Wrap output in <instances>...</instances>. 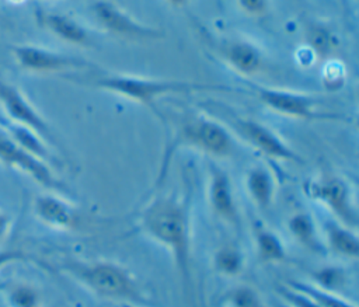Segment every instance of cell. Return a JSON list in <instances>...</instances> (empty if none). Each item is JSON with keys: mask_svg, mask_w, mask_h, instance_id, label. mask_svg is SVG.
I'll list each match as a JSON object with an SVG mask.
<instances>
[{"mask_svg": "<svg viewBox=\"0 0 359 307\" xmlns=\"http://www.w3.org/2000/svg\"><path fill=\"white\" fill-rule=\"evenodd\" d=\"M248 86L252 88L255 97L275 114L300 121H320L338 118V115L323 114L318 109L317 97L283 88L265 87L250 81Z\"/></svg>", "mask_w": 359, "mask_h": 307, "instance_id": "obj_5", "label": "cell"}, {"mask_svg": "<svg viewBox=\"0 0 359 307\" xmlns=\"http://www.w3.org/2000/svg\"><path fill=\"white\" fill-rule=\"evenodd\" d=\"M91 11L98 25L118 38L137 42L160 41L165 38L163 29L140 22L111 0H95L91 6Z\"/></svg>", "mask_w": 359, "mask_h": 307, "instance_id": "obj_7", "label": "cell"}, {"mask_svg": "<svg viewBox=\"0 0 359 307\" xmlns=\"http://www.w3.org/2000/svg\"><path fill=\"white\" fill-rule=\"evenodd\" d=\"M0 164L17 170L42 188L50 192H66V185L53 174L50 165L36 156L22 149L18 143L11 140L0 130Z\"/></svg>", "mask_w": 359, "mask_h": 307, "instance_id": "obj_8", "label": "cell"}, {"mask_svg": "<svg viewBox=\"0 0 359 307\" xmlns=\"http://www.w3.org/2000/svg\"><path fill=\"white\" fill-rule=\"evenodd\" d=\"M0 107L7 119L34 130L48 144L59 146L49 122L17 86L0 80Z\"/></svg>", "mask_w": 359, "mask_h": 307, "instance_id": "obj_9", "label": "cell"}, {"mask_svg": "<svg viewBox=\"0 0 359 307\" xmlns=\"http://www.w3.org/2000/svg\"><path fill=\"white\" fill-rule=\"evenodd\" d=\"M11 3H14V4H18V3H22V1H25V0H10Z\"/></svg>", "mask_w": 359, "mask_h": 307, "instance_id": "obj_34", "label": "cell"}, {"mask_svg": "<svg viewBox=\"0 0 359 307\" xmlns=\"http://www.w3.org/2000/svg\"><path fill=\"white\" fill-rule=\"evenodd\" d=\"M208 200L215 216L230 226L238 227L240 217L230 177L224 170L212 163L209 164Z\"/></svg>", "mask_w": 359, "mask_h": 307, "instance_id": "obj_14", "label": "cell"}, {"mask_svg": "<svg viewBox=\"0 0 359 307\" xmlns=\"http://www.w3.org/2000/svg\"><path fill=\"white\" fill-rule=\"evenodd\" d=\"M306 46H309L317 57L331 52V49L337 45L334 34L323 25L310 27L306 34Z\"/></svg>", "mask_w": 359, "mask_h": 307, "instance_id": "obj_24", "label": "cell"}, {"mask_svg": "<svg viewBox=\"0 0 359 307\" xmlns=\"http://www.w3.org/2000/svg\"><path fill=\"white\" fill-rule=\"evenodd\" d=\"M95 88L121 95L129 101H135L147 107L160 119L161 112L157 108V100L170 94H188L201 91H231L230 87L223 84H210L188 80H165V79H150L132 74H108L97 77L91 81Z\"/></svg>", "mask_w": 359, "mask_h": 307, "instance_id": "obj_2", "label": "cell"}, {"mask_svg": "<svg viewBox=\"0 0 359 307\" xmlns=\"http://www.w3.org/2000/svg\"><path fill=\"white\" fill-rule=\"evenodd\" d=\"M217 55L241 76H254L264 67V55L259 48L247 39H224L217 46Z\"/></svg>", "mask_w": 359, "mask_h": 307, "instance_id": "obj_15", "label": "cell"}, {"mask_svg": "<svg viewBox=\"0 0 359 307\" xmlns=\"http://www.w3.org/2000/svg\"><path fill=\"white\" fill-rule=\"evenodd\" d=\"M13 228V217L4 209H0V248L7 240L10 231Z\"/></svg>", "mask_w": 359, "mask_h": 307, "instance_id": "obj_31", "label": "cell"}, {"mask_svg": "<svg viewBox=\"0 0 359 307\" xmlns=\"http://www.w3.org/2000/svg\"><path fill=\"white\" fill-rule=\"evenodd\" d=\"M245 189L250 199L259 209H266L275 195V181L264 165H254L245 174Z\"/></svg>", "mask_w": 359, "mask_h": 307, "instance_id": "obj_17", "label": "cell"}, {"mask_svg": "<svg viewBox=\"0 0 359 307\" xmlns=\"http://www.w3.org/2000/svg\"><path fill=\"white\" fill-rule=\"evenodd\" d=\"M0 293L6 307H43L41 290L25 280L8 282Z\"/></svg>", "mask_w": 359, "mask_h": 307, "instance_id": "obj_18", "label": "cell"}, {"mask_svg": "<svg viewBox=\"0 0 359 307\" xmlns=\"http://www.w3.org/2000/svg\"><path fill=\"white\" fill-rule=\"evenodd\" d=\"M279 294L290 307H320L316 301H313L307 294L293 289L292 286L279 287Z\"/></svg>", "mask_w": 359, "mask_h": 307, "instance_id": "obj_26", "label": "cell"}, {"mask_svg": "<svg viewBox=\"0 0 359 307\" xmlns=\"http://www.w3.org/2000/svg\"><path fill=\"white\" fill-rule=\"evenodd\" d=\"M325 241L328 248L344 258H358L359 240L349 227L337 221H330L325 226Z\"/></svg>", "mask_w": 359, "mask_h": 307, "instance_id": "obj_19", "label": "cell"}, {"mask_svg": "<svg viewBox=\"0 0 359 307\" xmlns=\"http://www.w3.org/2000/svg\"><path fill=\"white\" fill-rule=\"evenodd\" d=\"M0 130L4 135H7L11 140L18 143L22 149H25L31 154L36 156L38 158L43 160L49 165L59 164V160L50 151L49 144L34 130L7 119L4 115H0Z\"/></svg>", "mask_w": 359, "mask_h": 307, "instance_id": "obj_16", "label": "cell"}, {"mask_svg": "<svg viewBox=\"0 0 359 307\" xmlns=\"http://www.w3.org/2000/svg\"><path fill=\"white\" fill-rule=\"evenodd\" d=\"M168 4H171L172 7H182L188 3V0H165Z\"/></svg>", "mask_w": 359, "mask_h": 307, "instance_id": "obj_32", "label": "cell"}, {"mask_svg": "<svg viewBox=\"0 0 359 307\" xmlns=\"http://www.w3.org/2000/svg\"><path fill=\"white\" fill-rule=\"evenodd\" d=\"M17 262H34L32 255L25 254L20 250H4L3 247L0 248V272Z\"/></svg>", "mask_w": 359, "mask_h": 307, "instance_id": "obj_27", "label": "cell"}, {"mask_svg": "<svg viewBox=\"0 0 359 307\" xmlns=\"http://www.w3.org/2000/svg\"><path fill=\"white\" fill-rule=\"evenodd\" d=\"M222 303L227 307H264L258 293L248 286H237L226 292Z\"/></svg>", "mask_w": 359, "mask_h": 307, "instance_id": "obj_25", "label": "cell"}, {"mask_svg": "<svg viewBox=\"0 0 359 307\" xmlns=\"http://www.w3.org/2000/svg\"><path fill=\"white\" fill-rule=\"evenodd\" d=\"M317 280L320 282L323 289L331 290V289L339 286V283L342 280V275L337 269H321L317 273Z\"/></svg>", "mask_w": 359, "mask_h": 307, "instance_id": "obj_29", "label": "cell"}, {"mask_svg": "<svg viewBox=\"0 0 359 307\" xmlns=\"http://www.w3.org/2000/svg\"><path fill=\"white\" fill-rule=\"evenodd\" d=\"M289 286L307 294L320 307H355L349 301H345L344 299L332 294L330 290L318 287V286H313V285L302 283V282H290Z\"/></svg>", "mask_w": 359, "mask_h": 307, "instance_id": "obj_23", "label": "cell"}, {"mask_svg": "<svg viewBox=\"0 0 359 307\" xmlns=\"http://www.w3.org/2000/svg\"><path fill=\"white\" fill-rule=\"evenodd\" d=\"M303 189L309 198L327 206L342 223L355 226L356 210L352 202L351 189L342 178L324 174L306 181Z\"/></svg>", "mask_w": 359, "mask_h": 307, "instance_id": "obj_11", "label": "cell"}, {"mask_svg": "<svg viewBox=\"0 0 359 307\" xmlns=\"http://www.w3.org/2000/svg\"><path fill=\"white\" fill-rule=\"evenodd\" d=\"M213 268L223 276H237L244 269V257L237 245L226 244L213 257Z\"/></svg>", "mask_w": 359, "mask_h": 307, "instance_id": "obj_21", "label": "cell"}, {"mask_svg": "<svg viewBox=\"0 0 359 307\" xmlns=\"http://www.w3.org/2000/svg\"><path fill=\"white\" fill-rule=\"evenodd\" d=\"M287 228L290 234L294 237L296 241H299L304 247L310 248H317L316 244V226L310 214L307 213H294L289 221H287Z\"/></svg>", "mask_w": 359, "mask_h": 307, "instance_id": "obj_22", "label": "cell"}, {"mask_svg": "<svg viewBox=\"0 0 359 307\" xmlns=\"http://www.w3.org/2000/svg\"><path fill=\"white\" fill-rule=\"evenodd\" d=\"M121 307H136L133 303H121Z\"/></svg>", "mask_w": 359, "mask_h": 307, "instance_id": "obj_33", "label": "cell"}, {"mask_svg": "<svg viewBox=\"0 0 359 307\" xmlns=\"http://www.w3.org/2000/svg\"><path fill=\"white\" fill-rule=\"evenodd\" d=\"M342 67L339 66V63H332L331 66H327V69L324 70V83L332 88H337V86H341L338 83V80H344V69L341 71H338V69Z\"/></svg>", "mask_w": 359, "mask_h": 307, "instance_id": "obj_30", "label": "cell"}, {"mask_svg": "<svg viewBox=\"0 0 359 307\" xmlns=\"http://www.w3.org/2000/svg\"><path fill=\"white\" fill-rule=\"evenodd\" d=\"M10 53L17 67L31 74L66 73L91 67V63L81 57L69 56L35 43L13 45L10 46Z\"/></svg>", "mask_w": 359, "mask_h": 307, "instance_id": "obj_6", "label": "cell"}, {"mask_svg": "<svg viewBox=\"0 0 359 307\" xmlns=\"http://www.w3.org/2000/svg\"><path fill=\"white\" fill-rule=\"evenodd\" d=\"M195 149L210 157H229L234 150V140L231 133L217 121L195 114L188 115L174 132L171 140L167 143L160 170L156 178V185L160 186L167 175L170 163L178 149Z\"/></svg>", "mask_w": 359, "mask_h": 307, "instance_id": "obj_3", "label": "cell"}, {"mask_svg": "<svg viewBox=\"0 0 359 307\" xmlns=\"http://www.w3.org/2000/svg\"><path fill=\"white\" fill-rule=\"evenodd\" d=\"M254 236L257 245V257L262 264H276L285 261L286 250L276 233L264 226L257 224Z\"/></svg>", "mask_w": 359, "mask_h": 307, "instance_id": "obj_20", "label": "cell"}, {"mask_svg": "<svg viewBox=\"0 0 359 307\" xmlns=\"http://www.w3.org/2000/svg\"><path fill=\"white\" fill-rule=\"evenodd\" d=\"M57 269L101 299L121 303H133L140 299V289L133 275L116 262L66 259L57 265Z\"/></svg>", "mask_w": 359, "mask_h": 307, "instance_id": "obj_4", "label": "cell"}, {"mask_svg": "<svg viewBox=\"0 0 359 307\" xmlns=\"http://www.w3.org/2000/svg\"><path fill=\"white\" fill-rule=\"evenodd\" d=\"M227 119L230 121L238 136H241L243 140H245L262 156L272 160L289 161L294 164L303 163V158L275 130H272L266 125L233 114L227 116Z\"/></svg>", "mask_w": 359, "mask_h": 307, "instance_id": "obj_10", "label": "cell"}, {"mask_svg": "<svg viewBox=\"0 0 359 307\" xmlns=\"http://www.w3.org/2000/svg\"><path fill=\"white\" fill-rule=\"evenodd\" d=\"M34 20L39 28L69 45L88 48L94 43L90 31L67 14L38 7L34 10Z\"/></svg>", "mask_w": 359, "mask_h": 307, "instance_id": "obj_13", "label": "cell"}, {"mask_svg": "<svg viewBox=\"0 0 359 307\" xmlns=\"http://www.w3.org/2000/svg\"><path fill=\"white\" fill-rule=\"evenodd\" d=\"M32 213L38 221L59 231L73 230L79 223L77 209L56 192H43L34 198Z\"/></svg>", "mask_w": 359, "mask_h": 307, "instance_id": "obj_12", "label": "cell"}, {"mask_svg": "<svg viewBox=\"0 0 359 307\" xmlns=\"http://www.w3.org/2000/svg\"><path fill=\"white\" fill-rule=\"evenodd\" d=\"M191 193L156 195L140 210L137 231L170 252L184 285L191 278L192 209Z\"/></svg>", "mask_w": 359, "mask_h": 307, "instance_id": "obj_1", "label": "cell"}, {"mask_svg": "<svg viewBox=\"0 0 359 307\" xmlns=\"http://www.w3.org/2000/svg\"><path fill=\"white\" fill-rule=\"evenodd\" d=\"M238 7L248 15H262L269 8V0H237Z\"/></svg>", "mask_w": 359, "mask_h": 307, "instance_id": "obj_28", "label": "cell"}]
</instances>
